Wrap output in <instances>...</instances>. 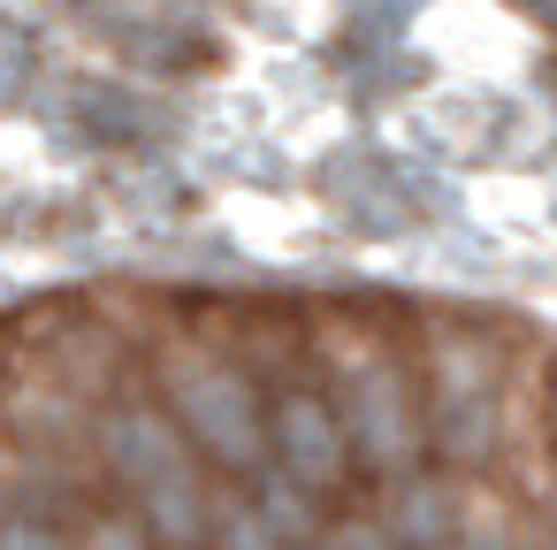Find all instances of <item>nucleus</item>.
I'll use <instances>...</instances> for the list:
<instances>
[{
	"label": "nucleus",
	"instance_id": "f257e3e1",
	"mask_svg": "<svg viewBox=\"0 0 557 550\" xmlns=\"http://www.w3.org/2000/svg\"><path fill=\"white\" fill-rule=\"evenodd\" d=\"M153 398L176 420V436L191 451H207L222 474L252 481L268 466V398H260V382L230 352H214V344H169L161 367H153Z\"/></svg>",
	"mask_w": 557,
	"mask_h": 550
},
{
	"label": "nucleus",
	"instance_id": "f03ea898",
	"mask_svg": "<svg viewBox=\"0 0 557 550\" xmlns=\"http://www.w3.org/2000/svg\"><path fill=\"white\" fill-rule=\"evenodd\" d=\"M329 405H336V428L351 443V466L382 474L389 489L420 474L428 459V420H420V390L405 375V359L374 337H351L336 344L329 359Z\"/></svg>",
	"mask_w": 557,
	"mask_h": 550
},
{
	"label": "nucleus",
	"instance_id": "7ed1b4c3",
	"mask_svg": "<svg viewBox=\"0 0 557 550\" xmlns=\"http://www.w3.org/2000/svg\"><path fill=\"white\" fill-rule=\"evenodd\" d=\"M420 375H428V398H420L428 451L450 466H481L504 443V352H496V337L450 321L428 337Z\"/></svg>",
	"mask_w": 557,
	"mask_h": 550
},
{
	"label": "nucleus",
	"instance_id": "20e7f679",
	"mask_svg": "<svg viewBox=\"0 0 557 550\" xmlns=\"http://www.w3.org/2000/svg\"><path fill=\"white\" fill-rule=\"evenodd\" d=\"M268 466H275L290 489H306L313 504H329V497L351 489L359 466H351V443H344V428H336L329 390L290 382V390L268 398Z\"/></svg>",
	"mask_w": 557,
	"mask_h": 550
},
{
	"label": "nucleus",
	"instance_id": "39448f33",
	"mask_svg": "<svg viewBox=\"0 0 557 550\" xmlns=\"http://www.w3.org/2000/svg\"><path fill=\"white\" fill-rule=\"evenodd\" d=\"M92 451H100V466H108L131 497L153 489L161 474L191 466V443L176 436V420H169L161 398H146V390H123V398L92 405Z\"/></svg>",
	"mask_w": 557,
	"mask_h": 550
},
{
	"label": "nucleus",
	"instance_id": "423d86ee",
	"mask_svg": "<svg viewBox=\"0 0 557 550\" xmlns=\"http://www.w3.org/2000/svg\"><path fill=\"white\" fill-rule=\"evenodd\" d=\"M131 512H138V527L153 535V550H207V542H214V489H207L199 459L176 466V474H161L153 489H138Z\"/></svg>",
	"mask_w": 557,
	"mask_h": 550
},
{
	"label": "nucleus",
	"instance_id": "0eeeda50",
	"mask_svg": "<svg viewBox=\"0 0 557 550\" xmlns=\"http://www.w3.org/2000/svg\"><path fill=\"white\" fill-rule=\"evenodd\" d=\"M207 550H283V535L260 520L252 497H214V542Z\"/></svg>",
	"mask_w": 557,
	"mask_h": 550
},
{
	"label": "nucleus",
	"instance_id": "6e6552de",
	"mask_svg": "<svg viewBox=\"0 0 557 550\" xmlns=\"http://www.w3.org/2000/svg\"><path fill=\"white\" fill-rule=\"evenodd\" d=\"M0 550H77V535L47 504H16V512H0Z\"/></svg>",
	"mask_w": 557,
	"mask_h": 550
},
{
	"label": "nucleus",
	"instance_id": "1a4fd4ad",
	"mask_svg": "<svg viewBox=\"0 0 557 550\" xmlns=\"http://www.w3.org/2000/svg\"><path fill=\"white\" fill-rule=\"evenodd\" d=\"M77 550H153V535L138 527V512H123V504H100V512L77 527Z\"/></svg>",
	"mask_w": 557,
	"mask_h": 550
},
{
	"label": "nucleus",
	"instance_id": "9d476101",
	"mask_svg": "<svg viewBox=\"0 0 557 550\" xmlns=\"http://www.w3.org/2000/svg\"><path fill=\"white\" fill-rule=\"evenodd\" d=\"M306 550H397V535L382 527V512H344V520H321Z\"/></svg>",
	"mask_w": 557,
	"mask_h": 550
},
{
	"label": "nucleus",
	"instance_id": "9b49d317",
	"mask_svg": "<svg viewBox=\"0 0 557 550\" xmlns=\"http://www.w3.org/2000/svg\"><path fill=\"white\" fill-rule=\"evenodd\" d=\"M443 550H458V542H443Z\"/></svg>",
	"mask_w": 557,
	"mask_h": 550
},
{
	"label": "nucleus",
	"instance_id": "f8f14e48",
	"mask_svg": "<svg viewBox=\"0 0 557 550\" xmlns=\"http://www.w3.org/2000/svg\"><path fill=\"white\" fill-rule=\"evenodd\" d=\"M549 413H557V405H549ZM549 428H557V420H549Z\"/></svg>",
	"mask_w": 557,
	"mask_h": 550
}]
</instances>
